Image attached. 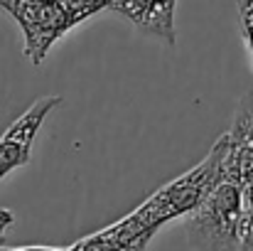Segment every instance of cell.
<instances>
[{
	"label": "cell",
	"mask_w": 253,
	"mask_h": 251,
	"mask_svg": "<svg viewBox=\"0 0 253 251\" xmlns=\"http://www.w3.org/2000/svg\"><path fill=\"white\" fill-rule=\"evenodd\" d=\"M226 133L211 146L209 155L197 163L192 170H187L184 175L174 177L165 187H160L155 195H150L138 209H133L128 217H123L121 222L111 224V234L113 239L121 244L123 251H145L148 244L153 242V237L172 219L187 217L189 212H194L207 195L214 190V185L221 177V165L226 158Z\"/></svg>",
	"instance_id": "obj_1"
},
{
	"label": "cell",
	"mask_w": 253,
	"mask_h": 251,
	"mask_svg": "<svg viewBox=\"0 0 253 251\" xmlns=\"http://www.w3.org/2000/svg\"><path fill=\"white\" fill-rule=\"evenodd\" d=\"M226 143L229 148L219 182L207 195V200L187 214L184 222L187 242L194 251H241L246 224V192L229 133Z\"/></svg>",
	"instance_id": "obj_2"
},
{
	"label": "cell",
	"mask_w": 253,
	"mask_h": 251,
	"mask_svg": "<svg viewBox=\"0 0 253 251\" xmlns=\"http://www.w3.org/2000/svg\"><path fill=\"white\" fill-rule=\"evenodd\" d=\"M111 0H0V10L17 22L25 57L40 67L49 50L74 27L108 12Z\"/></svg>",
	"instance_id": "obj_3"
},
{
	"label": "cell",
	"mask_w": 253,
	"mask_h": 251,
	"mask_svg": "<svg viewBox=\"0 0 253 251\" xmlns=\"http://www.w3.org/2000/svg\"><path fill=\"white\" fill-rule=\"evenodd\" d=\"M62 103L59 94L40 96L20 118L10 123V128L0 136V182L12 175L17 167H25L32 158V146L35 138L40 136L42 126L47 123L49 113Z\"/></svg>",
	"instance_id": "obj_4"
},
{
	"label": "cell",
	"mask_w": 253,
	"mask_h": 251,
	"mask_svg": "<svg viewBox=\"0 0 253 251\" xmlns=\"http://www.w3.org/2000/svg\"><path fill=\"white\" fill-rule=\"evenodd\" d=\"M177 0H111L108 12L128 20L138 32L150 35L169 47L177 42L174 30Z\"/></svg>",
	"instance_id": "obj_5"
},
{
	"label": "cell",
	"mask_w": 253,
	"mask_h": 251,
	"mask_svg": "<svg viewBox=\"0 0 253 251\" xmlns=\"http://www.w3.org/2000/svg\"><path fill=\"white\" fill-rule=\"evenodd\" d=\"M7 251H72V247H67V249H54V247H25V249H7Z\"/></svg>",
	"instance_id": "obj_6"
},
{
	"label": "cell",
	"mask_w": 253,
	"mask_h": 251,
	"mask_svg": "<svg viewBox=\"0 0 253 251\" xmlns=\"http://www.w3.org/2000/svg\"><path fill=\"white\" fill-rule=\"evenodd\" d=\"M5 234H7V232H0V247H2V239H5Z\"/></svg>",
	"instance_id": "obj_7"
}]
</instances>
